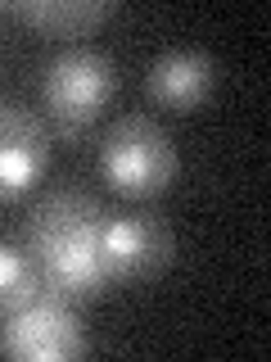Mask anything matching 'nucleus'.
Segmentation results:
<instances>
[{
	"label": "nucleus",
	"instance_id": "1a4fd4ad",
	"mask_svg": "<svg viewBox=\"0 0 271 362\" xmlns=\"http://www.w3.org/2000/svg\"><path fill=\"white\" fill-rule=\"evenodd\" d=\"M32 290H41V276H37V263H32L28 245L0 235V313L23 303Z\"/></svg>",
	"mask_w": 271,
	"mask_h": 362
},
{
	"label": "nucleus",
	"instance_id": "423d86ee",
	"mask_svg": "<svg viewBox=\"0 0 271 362\" xmlns=\"http://www.w3.org/2000/svg\"><path fill=\"white\" fill-rule=\"evenodd\" d=\"M104 258H109V281L154 276L172 258V231L158 213H109Z\"/></svg>",
	"mask_w": 271,
	"mask_h": 362
},
{
	"label": "nucleus",
	"instance_id": "39448f33",
	"mask_svg": "<svg viewBox=\"0 0 271 362\" xmlns=\"http://www.w3.org/2000/svg\"><path fill=\"white\" fill-rule=\"evenodd\" d=\"M50 163V132L32 109L0 100V199L32 190Z\"/></svg>",
	"mask_w": 271,
	"mask_h": 362
},
{
	"label": "nucleus",
	"instance_id": "6e6552de",
	"mask_svg": "<svg viewBox=\"0 0 271 362\" xmlns=\"http://www.w3.org/2000/svg\"><path fill=\"white\" fill-rule=\"evenodd\" d=\"M18 18L32 28L54 32V37H77V32L95 28L100 18L113 14V0H18Z\"/></svg>",
	"mask_w": 271,
	"mask_h": 362
},
{
	"label": "nucleus",
	"instance_id": "7ed1b4c3",
	"mask_svg": "<svg viewBox=\"0 0 271 362\" xmlns=\"http://www.w3.org/2000/svg\"><path fill=\"white\" fill-rule=\"evenodd\" d=\"M113 90H118V64L100 45H64L59 54H50V64L41 73L45 113L64 132L90 127Z\"/></svg>",
	"mask_w": 271,
	"mask_h": 362
},
{
	"label": "nucleus",
	"instance_id": "f257e3e1",
	"mask_svg": "<svg viewBox=\"0 0 271 362\" xmlns=\"http://www.w3.org/2000/svg\"><path fill=\"white\" fill-rule=\"evenodd\" d=\"M104 235L109 213L86 190H50L23 218V245L37 263L41 286L68 299H86L109 286Z\"/></svg>",
	"mask_w": 271,
	"mask_h": 362
},
{
	"label": "nucleus",
	"instance_id": "f03ea898",
	"mask_svg": "<svg viewBox=\"0 0 271 362\" xmlns=\"http://www.w3.org/2000/svg\"><path fill=\"white\" fill-rule=\"evenodd\" d=\"M100 173L113 190L150 199L176 177V145L172 132L150 113H122L100 136Z\"/></svg>",
	"mask_w": 271,
	"mask_h": 362
},
{
	"label": "nucleus",
	"instance_id": "0eeeda50",
	"mask_svg": "<svg viewBox=\"0 0 271 362\" xmlns=\"http://www.w3.org/2000/svg\"><path fill=\"white\" fill-rule=\"evenodd\" d=\"M145 82H150V95L158 105L190 109L217 82V54L203 50V45H167V50H158L150 59Z\"/></svg>",
	"mask_w": 271,
	"mask_h": 362
},
{
	"label": "nucleus",
	"instance_id": "20e7f679",
	"mask_svg": "<svg viewBox=\"0 0 271 362\" xmlns=\"http://www.w3.org/2000/svg\"><path fill=\"white\" fill-rule=\"evenodd\" d=\"M0 354L18 362H64L86 354V322L68 294L32 290L23 303L0 313Z\"/></svg>",
	"mask_w": 271,
	"mask_h": 362
}]
</instances>
